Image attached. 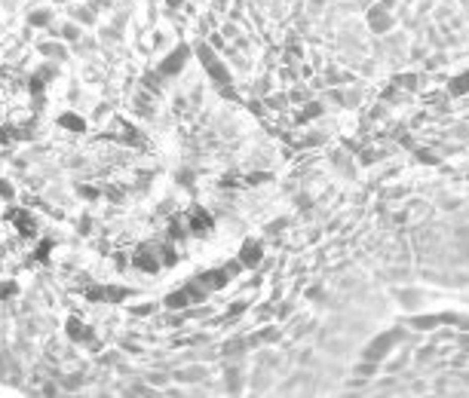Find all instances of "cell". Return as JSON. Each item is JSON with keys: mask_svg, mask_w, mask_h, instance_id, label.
<instances>
[{"mask_svg": "<svg viewBox=\"0 0 469 398\" xmlns=\"http://www.w3.org/2000/svg\"><path fill=\"white\" fill-rule=\"evenodd\" d=\"M193 282L200 288H206V291H221V288L230 282V273L227 269H209V273H200Z\"/></svg>", "mask_w": 469, "mask_h": 398, "instance_id": "cell-6", "label": "cell"}, {"mask_svg": "<svg viewBox=\"0 0 469 398\" xmlns=\"http://www.w3.org/2000/svg\"><path fill=\"white\" fill-rule=\"evenodd\" d=\"M392 3H395V0H384V3H381V6H387V9H390V6H392Z\"/></svg>", "mask_w": 469, "mask_h": 398, "instance_id": "cell-26", "label": "cell"}, {"mask_svg": "<svg viewBox=\"0 0 469 398\" xmlns=\"http://www.w3.org/2000/svg\"><path fill=\"white\" fill-rule=\"evenodd\" d=\"M178 380H196V377H203V371L196 368V371H181V374H175Z\"/></svg>", "mask_w": 469, "mask_h": 398, "instance_id": "cell-20", "label": "cell"}, {"mask_svg": "<svg viewBox=\"0 0 469 398\" xmlns=\"http://www.w3.org/2000/svg\"><path fill=\"white\" fill-rule=\"evenodd\" d=\"M460 325H463V328H469V322H460Z\"/></svg>", "mask_w": 469, "mask_h": 398, "instance_id": "cell-28", "label": "cell"}, {"mask_svg": "<svg viewBox=\"0 0 469 398\" xmlns=\"http://www.w3.org/2000/svg\"><path fill=\"white\" fill-rule=\"evenodd\" d=\"M439 322H442V316H420V319L414 316V319H411L414 328H432V325H439Z\"/></svg>", "mask_w": 469, "mask_h": 398, "instance_id": "cell-14", "label": "cell"}, {"mask_svg": "<svg viewBox=\"0 0 469 398\" xmlns=\"http://www.w3.org/2000/svg\"><path fill=\"white\" fill-rule=\"evenodd\" d=\"M196 56H200V62H203V67L209 70V77L212 80H218V83H230V74H227V67L215 59V52H212V46L209 43H196Z\"/></svg>", "mask_w": 469, "mask_h": 398, "instance_id": "cell-2", "label": "cell"}, {"mask_svg": "<svg viewBox=\"0 0 469 398\" xmlns=\"http://www.w3.org/2000/svg\"><path fill=\"white\" fill-rule=\"evenodd\" d=\"M448 92H451V95H466V92H469V70L448 83Z\"/></svg>", "mask_w": 469, "mask_h": 398, "instance_id": "cell-11", "label": "cell"}, {"mask_svg": "<svg viewBox=\"0 0 469 398\" xmlns=\"http://www.w3.org/2000/svg\"><path fill=\"white\" fill-rule=\"evenodd\" d=\"M62 126H65V129H74V132H83V129H86V123H83L77 114H62Z\"/></svg>", "mask_w": 469, "mask_h": 398, "instance_id": "cell-13", "label": "cell"}, {"mask_svg": "<svg viewBox=\"0 0 469 398\" xmlns=\"http://www.w3.org/2000/svg\"><path fill=\"white\" fill-rule=\"evenodd\" d=\"M65 37H68V40H77L80 34H77V28H74V25H68V28H65Z\"/></svg>", "mask_w": 469, "mask_h": 398, "instance_id": "cell-22", "label": "cell"}, {"mask_svg": "<svg viewBox=\"0 0 469 398\" xmlns=\"http://www.w3.org/2000/svg\"><path fill=\"white\" fill-rule=\"evenodd\" d=\"M15 294V282H0V300H6Z\"/></svg>", "mask_w": 469, "mask_h": 398, "instance_id": "cell-18", "label": "cell"}, {"mask_svg": "<svg viewBox=\"0 0 469 398\" xmlns=\"http://www.w3.org/2000/svg\"><path fill=\"white\" fill-rule=\"evenodd\" d=\"M399 340H402V331H387V334H381V337H377L371 346L365 349V358H368V361H381Z\"/></svg>", "mask_w": 469, "mask_h": 398, "instance_id": "cell-4", "label": "cell"}, {"mask_svg": "<svg viewBox=\"0 0 469 398\" xmlns=\"http://www.w3.org/2000/svg\"><path fill=\"white\" fill-rule=\"evenodd\" d=\"M319 111H322V107H319V104H310V107H307V111H304V120H307V117H316Z\"/></svg>", "mask_w": 469, "mask_h": 398, "instance_id": "cell-23", "label": "cell"}, {"mask_svg": "<svg viewBox=\"0 0 469 398\" xmlns=\"http://www.w3.org/2000/svg\"><path fill=\"white\" fill-rule=\"evenodd\" d=\"M68 334L74 337V340H92V331H89L83 322H77V319H71V322H68Z\"/></svg>", "mask_w": 469, "mask_h": 398, "instance_id": "cell-10", "label": "cell"}, {"mask_svg": "<svg viewBox=\"0 0 469 398\" xmlns=\"http://www.w3.org/2000/svg\"><path fill=\"white\" fill-rule=\"evenodd\" d=\"M239 261H242L245 266H255V264L261 261V245H258V242H248V245H242V251H239Z\"/></svg>", "mask_w": 469, "mask_h": 398, "instance_id": "cell-9", "label": "cell"}, {"mask_svg": "<svg viewBox=\"0 0 469 398\" xmlns=\"http://www.w3.org/2000/svg\"><path fill=\"white\" fill-rule=\"evenodd\" d=\"M15 221H19V227H22V230H28V233H34V224L28 221V214H15Z\"/></svg>", "mask_w": 469, "mask_h": 398, "instance_id": "cell-19", "label": "cell"}, {"mask_svg": "<svg viewBox=\"0 0 469 398\" xmlns=\"http://www.w3.org/2000/svg\"><path fill=\"white\" fill-rule=\"evenodd\" d=\"M368 28L377 31V34H384V31L392 28V15L387 12V6H371L368 9Z\"/></svg>", "mask_w": 469, "mask_h": 398, "instance_id": "cell-7", "label": "cell"}, {"mask_svg": "<svg viewBox=\"0 0 469 398\" xmlns=\"http://www.w3.org/2000/svg\"><path fill=\"white\" fill-rule=\"evenodd\" d=\"M206 288H200L196 282H190V285H184L181 291H172L169 297H166V306L169 310H181V306H190V303H200V300H206Z\"/></svg>", "mask_w": 469, "mask_h": 398, "instance_id": "cell-1", "label": "cell"}, {"mask_svg": "<svg viewBox=\"0 0 469 398\" xmlns=\"http://www.w3.org/2000/svg\"><path fill=\"white\" fill-rule=\"evenodd\" d=\"M28 22H31L34 28H43V25H49V22H52V12H49V9H37V12H31V15H28Z\"/></svg>", "mask_w": 469, "mask_h": 398, "instance_id": "cell-12", "label": "cell"}, {"mask_svg": "<svg viewBox=\"0 0 469 398\" xmlns=\"http://www.w3.org/2000/svg\"><path fill=\"white\" fill-rule=\"evenodd\" d=\"M77 19H83V22H92V12H89V9H77Z\"/></svg>", "mask_w": 469, "mask_h": 398, "instance_id": "cell-24", "label": "cell"}, {"mask_svg": "<svg viewBox=\"0 0 469 398\" xmlns=\"http://www.w3.org/2000/svg\"><path fill=\"white\" fill-rule=\"evenodd\" d=\"M190 227H193V230H209V227H212L209 214H206V211H196V214H193V221H190Z\"/></svg>", "mask_w": 469, "mask_h": 398, "instance_id": "cell-15", "label": "cell"}, {"mask_svg": "<svg viewBox=\"0 0 469 398\" xmlns=\"http://www.w3.org/2000/svg\"><path fill=\"white\" fill-rule=\"evenodd\" d=\"M187 56H190V49H187V46H178V49L172 52V56H166V59H163V65H159V74H163V77H175V74H181V67H184Z\"/></svg>", "mask_w": 469, "mask_h": 398, "instance_id": "cell-5", "label": "cell"}, {"mask_svg": "<svg viewBox=\"0 0 469 398\" xmlns=\"http://www.w3.org/2000/svg\"><path fill=\"white\" fill-rule=\"evenodd\" d=\"M227 386H230V392H239V374H236V368L227 371Z\"/></svg>", "mask_w": 469, "mask_h": 398, "instance_id": "cell-17", "label": "cell"}, {"mask_svg": "<svg viewBox=\"0 0 469 398\" xmlns=\"http://www.w3.org/2000/svg\"><path fill=\"white\" fill-rule=\"evenodd\" d=\"M242 310H245V303H233V306H230V316H236V313H242Z\"/></svg>", "mask_w": 469, "mask_h": 398, "instance_id": "cell-25", "label": "cell"}, {"mask_svg": "<svg viewBox=\"0 0 469 398\" xmlns=\"http://www.w3.org/2000/svg\"><path fill=\"white\" fill-rule=\"evenodd\" d=\"M135 269H144V273H156L159 264H156V258L151 255L148 248H138V255H135Z\"/></svg>", "mask_w": 469, "mask_h": 398, "instance_id": "cell-8", "label": "cell"}, {"mask_svg": "<svg viewBox=\"0 0 469 398\" xmlns=\"http://www.w3.org/2000/svg\"><path fill=\"white\" fill-rule=\"evenodd\" d=\"M89 300H98V303H123L129 297V288H120V285H95L86 291Z\"/></svg>", "mask_w": 469, "mask_h": 398, "instance_id": "cell-3", "label": "cell"}, {"mask_svg": "<svg viewBox=\"0 0 469 398\" xmlns=\"http://www.w3.org/2000/svg\"><path fill=\"white\" fill-rule=\"evenodd\" d=\"M12 196V187L6 184V181H0V199H9Z\"/></svg>", "mask_w": 469, "mask_h": 398, "instance_id": "cell-21", "label": "cell"}, {"mask_svg": "<svg viewBox=\"0 0 469 398\" xmlns=\"http://www.w3.org/2000/svg\"><path fill=\"white\" fill-rule=\"evenodd\" d=\"M224 3H227V0H218V6H224Z\"/></svg>", "mask_w": 469, "mask_h": 398, "instance_id": "cell-27", "label": "cell"}, {"mask_svg": "<svg viewBox=\"0 0 469 398\" xmlns=\"http://www.w3.org/2000/svg\"><path fill=\"white\" fill-rule=\"evenodd\" d=\"M40 52H43V56H52V59H65V49H59L56 43H43Z\"/></svg>", "mask_w": 469, "mask_h": 398, "instance_id": "cell-16", "label": "cell"}]
</instances>
